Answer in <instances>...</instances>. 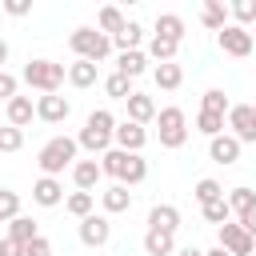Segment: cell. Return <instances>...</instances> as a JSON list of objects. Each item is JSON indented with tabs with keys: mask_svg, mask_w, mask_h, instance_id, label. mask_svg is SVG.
<instances>
[{
	"mask_svg": "<svg viewBox=\"0 0 256 256\" xmlns=\"http://www.w3.org/2000/svg\"><path fill=\"white\" fill-rule=\"evenodd\" d=\"M200 212H204V220H208V224H216V228L232 220V208H228V200H224V196H220V200H212V204H204Z\"/></svg>",
	"mask_w": 256,
	"mask_h": 256,
	"instance_id": "e575fe53",
	"label": "cell"
},
{
	"mask_svg": "<svg viewBox=\"0 0 256 256\" xmlns=\"http://www.w3.org/2000/svg\"><path fill=\"white\" fill-rule=\"evenodd\" d=\"M220 248L228 252V256H252L256 252V244H252V236L240 228V224H220Z\"/></svg>",
	"mask_w": 256,
	"mask_h": 256,
	"instance_id": "30bf717a",
	"label": "cell"
},
{
	"mask_svg": "<svg viewBox=\"0 0 256 256\" xmlns=\"http://www.w3.org/2000/svg\"><path fill=\"white\" fill-rule=\"evenodd\" d=\"M40 236V228H36V220L32 216H16V220H8V240H16V244H28V240H36Z\"/></svg>",
	"mask_w": 256,
	"mask_h": 256,
	"instance_id": "4316f807",
	"label": "cell"
},
{
	"mask_svg": "<svg viewBox=\"0 0 256 256\" xmlns=\"http://www.w3.org/2000/svg\"><path fill=\"white\" fill-rule=\"evenodd\" d=\"M104 92H108L112 100H128V96H132V80L120 76V72H112V76H104Z\"/></svg>",
	"mask_w": 256,
	"mask_h": 256,
	"instance_id": "836d02e7",
	"label": "cell"
},
{
	"mask_svg": "<svg viewBox=\"0 0 256 256\" xmlns=\"http://www.w3.org/2000/svg\"><path fill=\"white\" fill-rule=\"evenodd\" d=\"M196 132H204L208 140L220 136V132H224V116H216V112H196Z\"/></svg>",
	"mask_w": 256,
	"mask_h": 256,
	"instance_id": "d590c367",
	"label": "cell"
},
{
	"mask_svg": "<svg viewBox=\"0 0 256 256\" xmlns=\"http://www.w3.org/2000/svg\"><path fill=\"white\" fill-rule=\"evenodd\" d=\"M228 16H236V24H240V28L256 24V0H236V4L228 8Z\"/></svg>",
	"mask_w": 256,
	"mask_h": 256,
	"instance_id": "74e56055",
	"label": "cell"
},
{
	"mask_svg": "<svg viewBox=\"0 0 256 256\" xmlns=\"http://www.w3.org/2000/svg\"><path fill=\"white\" fill-rule=\"evenodd\" d=\"M204 256H228V252H224V248H220V244H216V248H208V252H204Z\"/></svg>",
	"mask_w": 256,
	"mask_h": 256,
	"instance_id": "7dc6e473",
	"label": "cell"
},
{
	"mask_svg": "<svg viewBox=\"0 0 256 256\" xmlns=\"http://www.w3.org/2000/svg\"><path fill=\"white\" fill-rule=\"evenodd\" d=\"M24 256H52V244H48V236H36V240H28V244H24Z\"/></svg>",
	"mask_w": 256,
	"mask_h": 256,
	"instance_id": "60d3db41",
	"label": "cell"
},
{
	"mask_svg": "<svg viewBox=\"0 0 256 256\" xmlns=\"http://www.w3.org/2000/svg\"><path fill=\"white\" fill-rule=\"evenodd\" d=\"M140 40H144V28H140L136 20H128V24L112 36V48H120V52H136V48H140Z\"/></svg>",
	"mask_w": 256,
	"mask_h": 256,
	"instance_id": "d4e9b609",
	"label": "cell"
},
{
	"mask_svg": "<svg viewBox=\"0 0 256 256\" xmlns=\"http://www.w3.org/2000/svg\"><path fill=\"white\" fill-rule=\"evenodd\" d=\"M144 252H148V256H172V252H176V236L148 228V232H144Z\"/></svg>",
	"mask_w": 256,
	"mask_h": 256,
	"instance_id": "cb8c5ba5",
	"label": "cell"
},
{
	"mask_svg": "<svg viewBox=\"0 0 256 256\" xmlns=\"http://www.w3.org/2000/svg\"><path fill=\"white\" fill-rule=\"evenodd\" d=\"M124 24H128V20H124V12H120V8H112V4H104V8H100V16H96V28H100L108 40H112Z\"/></svg>",
	"mask_w": 256,
	"mask_h": 256,
	"instance_id": "f1b7e54d",
	"label": "cell"
},
{
	"mask_svg": "<svg viewBox=\"0 0 256 256\" xmlns=\"http://www.w3.org/2000/svg\"><path fill=\"white\" fill-rule=\"evenodd\" d=\"M4 12L8 16H28L32 12V0H4Z\"/></svg>",
	"mask_w": 256,
	"mask_h": 256,
	"instance_id": "b9f144b4",
	"label": "cell"
},
{
	"mask_svg": "<svg viewBox=\"0 0 256 256\" xmlns=\"http://www.w3.org/2000/svg\"><path fill=\"white\" fill-rule=\"evenodd\" d=\"M64 76H68V68L64 64H56V60H28L24 64V72H20V80L28 84V88H36L40 96H52V92H60V84H64Z\"/></svg>",
	"mask_w": 256,
	"mask_h": 256,
	"instance_id": "277c9868",
	"label": "cell"
},
{
	"mask_svg": "<svg viewBox=\"0 0 256 256\" xmlns=\"http://www.w3.org/2000/svg\"><path fill=\"white\" fill-rule=\"evenodd\" d=\"M16 216H20V192L0 188V224L4 220H16Z\"/></svg>",
	"mask_w": 256,
	"mask_h": 256,
	"instance_id": "8d00e7d4",
	"label": "cell"
},
{
	"mask_svg": "<svg viewBox=\"0 0 256 256\" xmlns=\"http://www.w3.org/2000/svg\"><path fill=\"white\" fill-rule=\"evenodd\" d=\"M236 224H240V228H244V232L252 236V244H256V212H248V216H240Z\"/></svg>",
	"mask_w": 256,
	"mask_h": 256,
	"instance_id": "ee69618b",
	"label": "cell"
},
{
	"mask_svg": "<svg viewBox=\"0 0 256 256\" xmlns=\"http://www.w3.org/2000/svg\"><path fill=\"white\" fill-rule=\"evenodd\" d=\"M0 256H24V244H16V240H0Z\"/></svg>",
	"mask_w": 256,
	"mask_h": 256,
	"instance_id": "7bdbcfd3",
	"label": "cell"
},
{
	"mask_svg": "<svg viewBox=\"0 0 256 256\" xmlns=\"http://www.w3.org/2000/svg\"><path fill=\"white\" fill-rule=\"evenodd\" d=\"M32 200H36L40 208H56V204H64V184H60L56 176H40V180L32 184Z\"/></svg>",
	"mask_w": 256,
	"mask_h": 256,
	"instance_id": "9a60e30c",
	"label": "cell"
},
{
	"mask_svg": "<svg viewBox=\"0 0 256 256\" xmlns=\"http://www.w3.org/2000/svg\"><path fill=\"white\" fill-rule=\"evenodd\" d=\"M144 144H148V128H140V124H132V120H120V124H116L112 148H120V152H140Z\"/></svg>",
	"mask_w": 256,
	"mask_h": 256,
	"instance_id": "8fae6325",
	"label": "cell"
},
{
	"mask_svg": "<svg viewBox=\"0 0 256 256\" xmlns=\"http://www.w3.org/2000/svg\"><path fill=\"white\" fill-rule=\"evenodd\" d=\"M172 256H204V252H200V248H192V244H184V248H176Z\"/></svg>",
	"mask_w": 256,
	"mask_h": 256,
	"instance_id": "f6af8a7d",
	"label": "cell"
},
{
	"mask_svg": "<svg viewBox=\"0 0 256 256\" xmlns=\"http://www.w3.org/2000/svg\"><path fill=\"white\" fill-rule=\"evenodd\" d=\"M200 20H204V28L220 32V28H228V8H224L220 0H208V4H204V12H200Z\"/></svg>",
	"mask_w": 256,
	"mask_h": 256,
	"instance_id": "4dcf8cb0",
	"label": "cell"
},
{
	"mask_svg": "<svg viewBox=\"0 0 256 256\" xmlns=\"http://www.w3.org/2000/svg\"><path fill=\"white\" fill-rule=\"evenodd\" d=\"M92 208H96V196H92V192H68V196H64V212H72L76 220L92 216Z\"/></svg>",
	"mask_w": 256,
	"mask_h": 256,
	"instance_id": "f546056e",
	"label": "cell"
},
{
	"mask_svg": "<svg viewBox=\"0 0 256 256\" xmlns=\"http://www.w3.org/2000/svg\"><path fill=\"white\" fill-rule=\"evenodd\" d=\"M64 80H68L72 88H92V84L100 80V64H92V60H72Z\"/></svg>",
	"mask_w": 256,
	"mask_h": 256,
	"instance_id": "d6986e66",
	"label": "cell"
},
{
	"mask_svg": "<svg viewBox=\"0 0 256 256\" xmlns=\"http://www.w3.org/2000/svg\"><path fill=\"white\" fill-rule=\"evenodd\" d=\"M68 116H72V104H68L64 96L52 92V96H40V100H36V120H44V124H64Z\"/></svg>",
	"mask_w": 256,
	"mask_h": 256,
	"instance_id": "5bb4252c",
	"label": "cell"
},
{
	"mask_svg": "<svg viewBox=\"0 0 256 256\" xmlns=\"http://www.w3.org/2000/svg\"><path fill=\"white\" fill-rule=\"evenodd\" d=\"M252 256H256V252H252Z\"/></svg>",
	"mask_w": 256,
	"mask_h": 256,
	"instance_id": "681fc988",
	"label": "cell"
},
{
	"mask_svg": "<svg viewBox=\"0 0 256 256\" xmlns=\"http://www.w3.org/2000/svg\"><path fill=\"white\" fill-rule=\"evenodd\" d=\"M224 200H228V208H232V216H236V220H240V216H248V212H256V192H252V188H232Z\"/></svg>",
	"mask_w": 256,
	"mask_h": 256,
	"instance_id": "83f0119b",
	"label": "cell"
},
{
	"mask_svg": "<svg viewBox=\"0 0 256 256\" xmlns=\"http://www.w3.org/2000/svg\"><path fill=\"white\" fill-rule=\"evenodd\" d=\"M8 52H12V48H8V40H4V36H0V68H4V64H8Z\"/></svg>",
	"mask_w": 256,
	"mask_h": 256,
	"instance_id": "bcb514c9",
	"label": "cell"
},
{
	"mask_svg": "<svg viewBox=\"0 0 256 256\" xmlns=\"http://www.w3.org/2000/svg\"><path fill=\"white\" fill-rule=\"evenodd\" d=\"M68 48L76 52V60H92V64H100V60H108L112 40H108L100 28H76V32L68 36Z\"/></svg>",
	"mask_w": 256,
	"mask_h": 256,
	"instance_id": "8992f818",
	"label": "cell"
},
{
	"mask_svg": "<svg viewBox=\"0 0 256 256\" xmlns=\"http://www.w3.org/2000/svg\"><path fill=\"white\" fill-rule=\"evenodd\" d=\"M116 72L128 76V80H136V76L148 72V56H144L140 48H136V52H120V56H116Z\"/></svg>",
	"mask_w": 256,
	"mask_h": 256,
	"instance_id": "7402d4cb",
	"label": "cell"
},
{
	"mask_svg": "<svg viewBox=\"0 0 256 256\" xmlns=\"http://www.w3.org/2000/svg\"><path fill=\"white\" fill-rule=\"evenodd\" d=\"M176 52H180V44H176V40H164V36H156V32H152V40H148V52H144V56H152L156 64H172V60H176Z\"/></svg>",
	"mask_w": 256,
	"mask_h": 256,
	"instance_id": "484cf974",
	"label": "cell"
},
{
	"mask_svg": "<svg viewBox=\"0 0 256 256\" xmlns=\"http://www.w3.org/2000/svg\"><path fill=\"white\" fill-rule=\"evenodd\" d=\"M0 128H4V108H0Z\"/></svg>",
	"mask_w": 256,
	"mask_h": 256,
	"instance_id": "c3c4849f",
	"label": "cell"
},
{
	"mask_svg": "<svg viewBox=\"0 0 256 256\" xmlns=\"http://www.w3.org/2000/svg\"><path fill=\"white\" fill-rule=\"evenodd\" d=\"M216 44H220V52L224 56H236V60H244V56H252V32L248 28H240V24H228V28H220L216 32Z\"/></svg>",
	"mask_w": 256,
	"mask_h": 256,
	"instance_id": "52a82bcc",
	"label": "cell"
},
{
	"mask_svg": "<svg viewBox=\"0 0 256 256\" xmlns=\"http://www.w3.org/2000/svg\"><path fill=\"white\" fill-rule=\"evenodd\" d=\"M240 148H244V144H240L232 132H220V136L208 140V156H212L216 164H224V168H232V164L240 160Z\"/></svg>",
	"mask_w": 256,
	"mask_h": 256,
	"instance_id": "7c38bea8",
	"label": "cell"
},
{
	"mask_svg": "<svg viewBox=\"0 0 256 256\" xmlns=\"http://www.w3.org/2000/svg\"><path fill=\"white\" fill-rule=\"evenodd\" d=\"M112 132H116V116H112L108 108H96V112H88L76 144H80L84 152H92V156H104V152L112 148Z\"/></svg>",
	"mask_w": 256,
	"mask_h": 256,
	"instance_id": "7a4b0ae2",
	"label": "cell"
},
{
	"mask_svg": "<svg viewBox=\"0 0 256 256\" xmlns=\"http://www.w3.org/2000/svg\"><path fill=\"white\" fill-rule=\"evenodd\" d=\"M100 172H104V176H112L116 184L132 188V184H144V180H148V160H144L140 152H120V148H108V152L100 156Z\"/></svg>",
	"mask_w": 256,
	"mask_h": 256,
	"instance_id": "6da1fadb",
	"label": "cell"
},
{
	"mask_svg": "<svg viewBox=\"0 0 256 256\" xmlns=\"http://www.w3.org/2000/svg\"><path fill=\"white\" fill-rule=\"evenodd\" d=\"M192 196H196V204L204 208V204H212V200H220V196H224V188H220V180H212V176H204V180H196V188H192Z\"/></svg>",
	"mask_w": 256,
	"mask_h": 256,
	"instance_id": "1f68e13d",
	"label": "cell"
},
{
	"mask_svg": "<svg viewBox=\"0 0 256 256\" xmlns=\"http://www.w3.org/2000/svg\"><path fill=\"white\" fill-rule=\"evenodd\" d=\"M100 160H76L72 164V184H76V192H92L96 184H100Z\"/></svg>",
	"mask_w": 256,
	"mask_h": 256,
	"instance_id": "ac0fdd59",
	"label": "cell"
},
{
	"mask_svg": "<svg viewBox=\"0 0 256 256\" xmlns=\"http://www.w3.org/2000/svg\"><path fill=\"white\" fill-rule=\"evenodd\" d=\"M36 120V104H32V96H12L8 104H4V124H12V128H28Z\"/></svg>",
	"mask_w": 256,
	"mask_h": 256,
	"instance_id": "4fadbf2b",
	"label": "cell"
},
{
	"mask_svg": "<svg viewBox=\"0 0 256 256\" xmlns=\"http://www.w3.org/2000/svg\"><path fill=\"white\" fill-rule=\"evenodd\" d=\"M12 96H20V76H12L8 68H0V104H8Z\"/></svg>",
	"mask_w": 256,
	"mask_h": 256,
	"instance_id": "ab89813d",
	"label": "cell"
},
{
	"mask_svg": "<svg viewBox=\"0 0 256 256\" xmlns=\"http://www.w3.org/2000/svg\"><path fill=\"white\" fill-rule=\"evenodd\" d=\"M148 228H152V232H172V236H176V228H180V208H176V204H152Z\"/></svg>",
	"mask_w": 256,
	"mask_h": 256,
	"instance_id": "e0dca14e",
	"label": "cell"
},
{
	"mask_svg": "<svg viewBox=\"0 0 256 256\" xmlns=\"http://www.w3.org/2000/svg\"><path fill=\"white\" fill-rule=\"evenodd\" d=\"M112 240V220L108 216H84L80 220V244H88V248H104Z\"/></svg>",
	"mask_w": 256,
	"mask_h": 256,
	"instance_id": "9c48e42d",
	"label": "cell"
},
{
	"mask_svg": "<svg viewBox=\"0 0 256 256\" xmlns=\"http://www.w3.org/2000/svg\"><path fill=\"white\" fill-rule=\"evenodd\" d=\"M20 148H24V132L12 128V124H4L0 128V152H20Z\"/></svg>",
	"mask_w": 256,
	"mask_h": 256,
	"instance_id": "f35d334b",
	"label": "cell"
},
{
	"mask_svg": "<svg viewBox=\"0 0 256 256\" xmlns=\"http://www.w3.org/2000/svg\"><path fill=\"white\" fill-rule=\"evenodd\" d=\"M100 204H104V212H108V216L128 212V208H132V192H128L124 184H108V188L100 192Z\"/></svg>",
	"mask_w": 256,
	"mask_h": 256,
	"instance_id": "ffe728a7",
	"label": "cell"
},
{
	"mask_svg": "<svg viewBox=\"0 0 256 256\" xmlns=\"http://www.w3.org/2000/svg\"><path fill=\"white\" fill-rule=\"evenodd\" d=\"M152 80H156V88H164V92H176L180 84H184V68L172 60V64H156L152 68Z\"/></svg>",
	"mask_w": 256,
	"mask_h": 256,
	"instance_id": "603a6c76",
	"label": "cell"
},
{
	"mask_svg": "<svg viewBox=\"0 0 256 256\" xmlns=\"http://www.w3.org/2000/svg\"><path fill=\"white\" fill-rule=\"evenodd\" d=\"M228 128L240 144H256V108L252 104H232L228 108Z\"/></svg>",
	"mask_w": 256,
	"mask_h": 256,
	"instance_id": "ba28073f",
	"label": "cell"
},
{
	"mask_svg": "<svg viewBox=\"0 0 256 256\" xmlns=\"http://www.w3.org/2000/svg\"><path fill=\"white\" fill-rule=\"evenodd\" d=\"M156 136H160V148H184V140H188V116H184V108H176V104L156 108Z\"/></svg>",
	"mask_w": 256,
	"mask_h": 256,
	"instance_id": "5b68a950",
	"label": "cell"
},
{
	"mask_svg": "<svg viewBox=\"0 0 256 256\" xmlns=\"http://www.w3.org/2000/svg\"><path fill=\"white\" fill-rule=\"evenodd\" d=\"M76 152H80V144H76L72 136H52V140L36 152V164H40V172H44V176H60L64 168L72 172V164L80 160Z\"/></svg>",
	"mask_w": 256,
	"mask_h": 256,
	"instance_id": "3957f363",
	"label": "cell"
},
{
	"mask_svg": "<svg viewBox=\"0 0 256 256\" xmlns=\"http://www.w3.org/2000/svg\"><path fill=\"white\" fill-rule=\"evenodd\" d=\"M184 32H188V24H184V16H176V12H160L156 16V36H164V40H184Z\"/></svg>",
	"mask_w": 256,
	"mask_h": 256,
	"instance_id": "44dd1931",
	"label": "cell"
},
{
	"mask_svg": "<svg viewBox=\"0 0 256 256\" xmlns=\"http://www.w3.org/2000/svg\"><path fill=\"white\" fill-rule=\"evenodd\" d=\"M124 104H128V120H132V124H140V128H144V124H152V120H156V100H152L148 92H132Z\"/></svg>",
	"mask_w": 256,
	"mask_h": 256,
	"instance_id": "2e32d148",
	"label": "cell"
},
{
	"mask_svg": "<svg viewBox=\"0 0 256 256\" xmlns=\"http://www.w3.org/2000/svg\"><path fill=\"white\" fill-rule=\"evenodd\" d=\"M228 96L220 92V88H208L204 96H200V112H216V116H228Z\"/></svg>",
	"mask_w": 256,
	"mask_h": 256,
	"instance_id": "d6a6232c",
	"label": "cell"
}]
</instances>
